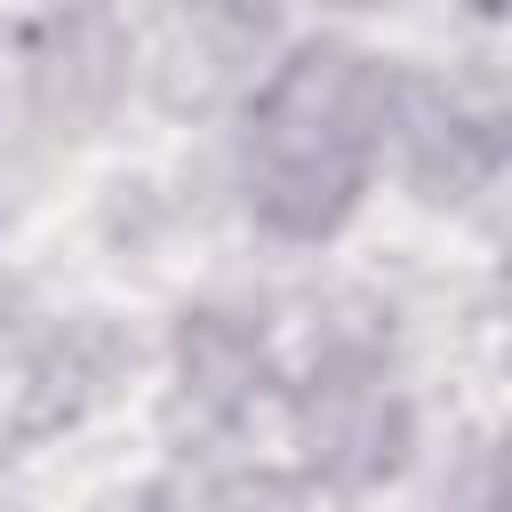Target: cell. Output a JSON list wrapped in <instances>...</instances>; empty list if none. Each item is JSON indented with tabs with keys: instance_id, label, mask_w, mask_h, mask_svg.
I'll return each mask as SVG.
<instances>
[{
	"instance_id": "1",
	"label": "cell",
	"mask_w": 512,
	"mask_h": 512,
	"mask_svg": "<svg viewBox=\"0 0 512 512\" xmlns=\"http://www.w3.org/2000/svg\"><path fill=\"white\" fill-rule=\"evenodd\" d=\"M384 112H392V72H376L344 40L296 48L248 128V200L280 240H320L352 216L368 160L384 152Z\"/></svg>"
},
{
	"instance_id": "2",
	"label": "cell",
	"mask_w": 512,
	"mask_h": 512,
	"mask_svg": "<svg viewBox=\"0 0 512 512\" xmlns=\"http://www.w3.org/2000/svg\"><path fill=\"white\" fill-rule=\"evenodd\" d=\"M408 432H416V416H408L400 384L376 368V352L336 344L312 368V384L296 392V440L328 488H376L384 472H400Z\"/></svg>"
},
{
	"instance_id": "3",
	"label": "cell",
	"mask_w": 512,
	"mask_h": 512,
	"mask_svg": "<svg viewBox=\"0 0 512 512\" xmlns=\"http://www.w3.org/2000/svg\"><path fill=\"white\" fill-rule=\"evenodd\" d=\"M128 24L104 0H56L24 40V96L56 136H88L128 96Z\"/></svg>"
},
{
	"instance_id": "4",
	"label": "cell",
	"mask_w": 512,
	"mask_h": 512,
	"mask_svg": "<svg viewBox=\"0 0 512 512\" xmlns=\"http://www.w3.org/2000/svg\"><path fill=\"white\" fill-rule=\"evenodd\" d=\"M384 136L400 144V168H408V184H416L424 200H464V192L496 168L488 128H480L448 88H424V80H392Z\"/></svg>"
},
{
	"instance_id": "5",
	"label": "cell",
	"mask_w": 512,
	"mask_h": 512,
	"mask_svg": "<svg viewBox=\"0 0 512 512\" xmlns=\"http://www.w3.org/2000/svg\"><path fill=\"white\" fill-rule=\"evenodd\" d=\"M176 392L192 400V416L208 424H232L256 408L264 392V336L232 312H184V336H176Z\"/></svg>"
}]
</instances>
